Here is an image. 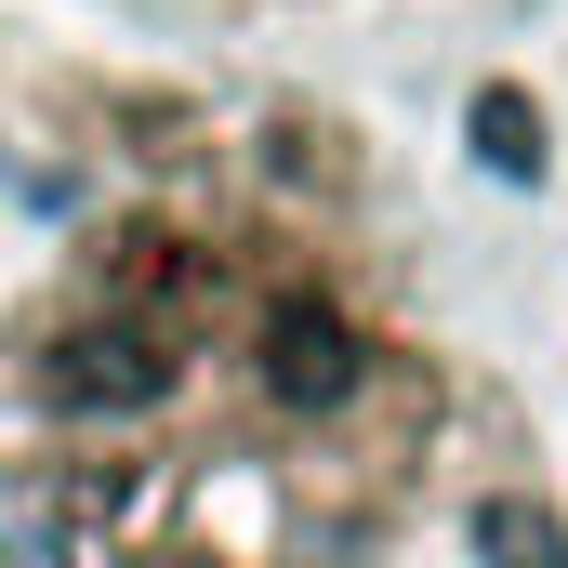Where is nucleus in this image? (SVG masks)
Instances as JSON below:
<instances>
[{"label": "nucleus", "instance_id": "nucleus-1", "mask_svg": "<svg viewBox=\"0 0 568 568\" xmlns=\"http://www.w3.org/2000/svg\"><path fill=\"white\" fill-rule=\"evenodd\" d=\"M239 145L159 133L0 291V568H568L503 397Z\"/></svg>", "mask_w": 568, "mask_h": 568}, {"label": "nucleus", "instance_id": "nucleus-2", "mask_svg": "<svg viewBox=\"0 0 568 568\" xmlns=\"http://www.w3.org/2000/svg\"><path fill=\"white\" fill-rule=\"evenodd\" d=\"M185 13H239V27H304V13H384V0H185Z\"/></svg>", "mask_w": 568, "mask_h": 568}]
</instances>
